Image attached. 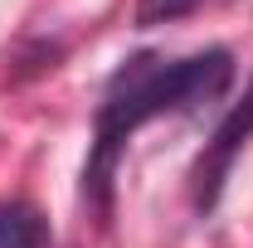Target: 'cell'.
<instances>
[{"mask_svg":"<svg viewBox=\"0 0 253 248\" xmlns=\"http://www.w3.org/2000/svg\"><path fill=\"white\" fill-rule=\"evenodd\" d=\"M234 83V54L229 49H205L190 59H166V54H131V59L107 78L102 102L93 122V156L83 165V195L107 205L112 190V165L122 146L156 117L170 112H195L214 102Z\"/></svg>","mask_w":253,"mask_h":248,"instance_id":"1","label":"cell"},{"mask_svg":"<svg viewBox=\"0 0 253 248\" xmlns=\"http://www.w3.org/2000/svg\"><path fill=\"white\" fill-rule=\"evenodd\" d=\"M249 136H253V83L244 88V97L229 107V117L214 126V136L205 141V156L195 161V209H200V214H210V209L219 205L224 180H229L239 151L249 146Z\"/></svg>","mask_w":253,"mask_h":248,"instance_id":"2","label":"cell"},{"mask_svg":"<svg viewBox=\"0 0 253 248\" xmlns=\"http://www.w3.org/2000/svg\"><path fill=\"white\" fill-rule=\"evenodd\" d=\"M0 248H49V219L25 200L0 205Z\"/></svg>","mask_w":253,"mask_h":248,"instance_id":"3","label":"cell"},{"mask_svg":"<svg viewBox=\"0 0 253 248\" xmlns=\"http://www.w3.org/2000/svg\"><path fill=\"white\" fill-rule=\"evenodd\" d=\"M205 0H141L136 5V25H166V20H180L190 10H200Z\"/></svg>","mask_w":253,"mask_h":248,"instance_id":"4","label":"cell"}]
</instances>
